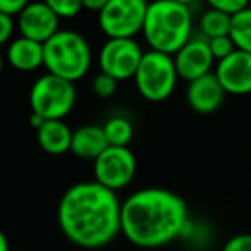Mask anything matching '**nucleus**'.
<instances>
[{
    "label": "nucleus",
    "mask_w": 251,
    "mask_h": 251,
    "mask_svg": "<svg viewBox=\"0 0 251 251\" xmlns=\"http://www.w3.org/2000/svg\"><path fill=\"white\" fill-rule=\"evenodd\" d=\"M72 251H86V250H72Z\"/></svg>",
    "instance_id": "2f4dec72"
},
{
    "label": "nucleus",
    "mask_w": 251,
    "mask_h": 251,
    "mask_svg": "<svg viewBox=\"0 0 251 251\" xmlns=\"http://www.w3.org/2000/svg\"><path fill=\"white\" fill-rule=\"evenodd\" d=\"M208 47H210L212 55H214V58L217 60V62L227 58L229 55H232V53L238 50L231 36L212 38V40H208Z\"/></svg>",
    "instance_id": "412c9836"
},
{
    "label": "nucleus",
    "mask_w": 251,
    "mask_h": 251,
    "mask_svg": "<svg viewBox=\"0 0 251 251\" xmlns=\"http://www.w3.org/2000/svg\"><path fill=\"white\" fill-rule=\"evenodd\" d=\"M178 77L179 75L173 55L149 50L144 51L133 80H135L137 91L144 100L161 102L173 94Z\"/></svg>",
    "instance_id": "39448f33"
},
{
    "label": "nucleus",
    "mask_w": 251,
    "mask_h": 251,
    "mask_svg": "<svg viewBox=\"0 0 251 251\" xmlns=\"http://www.w3.org/2000/svg\"><path fill=\"white\" fill-rule=\"evenodd\" d=\"M14 33V21L12 16H7V14L0 12V47L5 45L10 40Z\"/></svg>",
    "instance_id": "a878e982"
},
{
    "label": "nucleus",
    "mask_w": 251,
    "mask_h": 251,
    "mask_svg": "<svg viewBox=\"0 0 251 251\" xmlns=\"http://www.w3.org/2000/svg\"><path fill=\"white\" fill-rule=\"evenodd\" d=\"M215 77L227 94L245 96L251 93V53L236 50L227 58L217 62Z\"/></svg>",
    "instance_id": "9b49d317"
},
{
    "label": "nucleus",
    "mask_w": 251,
    "mask_h": 251,
    "mask_svg": "<svg viewBox=\"0 0 251 251\" xmlns=\"http://www.w3.org/2000/svg\"><path fill=\"white\" fill-rule=\"evenodd\" d=\"M142 56V48L133 38H108L100 51V69L118 82L132 79Z\"/></svg>",
    "instance_id": "1a4fd4ad"
},
{
    "label": "nucleus",
    "mask_w": 251,
    "mask_h": 251,
    "mask_svg": "<svg viewBox=\"0 0 251 251\" xmlns=\"http://www.w3.org/2000/svg\"><path fill=\"white\" fill-rule=\"evenodd\" d=\"M226 91L221 86L214 72L188 82L186 87V102L195 113L210 115L222 106L226 100Z\"/></svg>",
    "instance_id": "ddd939ff"
},
{
    "label": "nucleus",
    "mask_w": 251,
    "mask_h": 251,
    "mask_svg": "<svg viewBox=\"0 0 251 251\" xmlns=\"http://www.w3.org/2000/svg\"><path fill=\"white\" fill-rule=\"evenodd\" d=\"M60 17L45 2H33L19 14V31L24 38L38 43H47L58 33Z\"/></svg>",
    "instance_id": "f8f14e48"
},
{
    "label": "nucleus",
    "mask_w": 251,
    "mask_h": 251,
    "mask_svg": "<svg viewBox=\"0 0 251 251\" xmlns=\"http://www.w3.org/2000/svg\"><path fill=\"white\" fill-rule=\"evenodd\" d=\"M116 87H118V80L104 72H100L93 80V91L98 98H104V100L111 98L116 93Z\"/></svg>",
    "instance_id": "4be33fe9"
},
{
    "label": "nucleus",
    "mask_w": 251,
    "mask_h": 251,
    "mask_svg": "<svg viewBox=\"0 0 251 251\" xmlns=\"http://www.w3.org/2000/svg\"><path fill=\"white\" fill-rule=\"evenodd\" d=\"M193 17L190 5L173 0H154L147 7L142 34L151 50L175 55L192 38Z\"/></svg>",
    "instance_id": "7ed1b4c3"
},
{
    "label": "nucleus",
    "mask_w": 251,
    "mask_h": 251,
    "mask_svg": "<svg viewBox=\"0 0 251 251\" xmlns=\"http://www.w3.org/2000/svg\"><path fill=\"white\" fill-rule=\"evenodd\" d=\"M173 2L183 3V5H190V3H192V2H195V0H173Z\"/></svg>",
    "instance_id": "c85d7f7f"
},
{
    "label": "nucleus",
    "mask_w": 251,
    "mask_h": 251,
    "mask_svg": "<svg viewBox=\"0 0 251 251\" xmlns=\"http://www.w3.org/2000/svg\"><path fill=\"white\" fill-rule=\"evenodd\" d=\"M10 251H24V250H10Z\"/></svg>",
    "instance_id": "7c9ffc66"
},
{
    "label": "nucleus",
    "mask_w": 251,
    "mask_h": 251,
    "mask_svg": "<svg viewBox=\"0 0 251 251\" xmlns=\"http://www.w3.org/2000/svg\"><path fill=\"white\" fill-rule=\"evenodd\" d=\"M43 2L63 19H72L82 10V0H43Z\"/></svg>",
    "instance_id": "aec40b11"
},
{
    "label": "nucleus",
    "mask_w": 251,
    "mask_h": 251,
    "mask_svg": "<svg viewBox=\"0 0 251 251\" xmlns=\"http://www.w3.org/2000/svg\"><path fill=\"white\" fill-rule=\"evenodd\" d=\"M147 0H109L98 14L101 31L108 38H133L146 21Z\"/></svg>",
    "instance_id": "0eeeda50"
},
{
    "label": "nucleus",
    "mask_w": 251,
    "mask_h": 251,
    "mask_svg": "<svg viewBox=\"0 0 251 251\" xmlns=\"http://www.w3.org/2000/svg\"><path fill=\"white\" fill-rule=\"evenodd\" d=\"M208 3L210 9L221 10L229 16H234V14L245 10L246 7H250V0H205Z\"/></svg>",
    "instance_id": "5701e85b"
},
{
    "label": "nucleus",
    "mask_w": 251,
    "mask_h": 251,
    "mask_svg": "<svg viewBox=\"0 0 251 251\" xmlns=\"http://www.w3.org/2000/svg\"><path fill=\"white\" fill-rule=\"evenodd\" d=\"M222 251H251V232L236 234L226 241Z\"/></svg>",
    "instance_id": "b1692460"
},
{
    "label": "nucleus",
    "mask_w": 251,
    "mask_h": 251,
    "mask_svg": "<svg viewBox=\"0 0 251 251\" xmlns=\"http://www.w3.org/2000/svg\"><path fill=\"white\" fill-rule=\"evenodd\" d=\"M72 133L74 132L63 123V120H47L36 130L40 147L51 155H62L70 151Z\"/></svg>",
    "instance_id": "dca6fc26"
},
{
    "label": "nucleus",
    "mask_w": 251,
    "mask_h": 251,
    "mask_svg": "<svg viewBox=\"0 0 251 251\" xmlns=\"http://www.w3.org/2000/svg\"><path fill=\"white\" fill-rule=\"evenodd\" d=\"M178 75L186 82L207 75L214 67V55L208 47V40L205 36H192L178 51L173 55Z\"/></svg>",
    "instance_id": "9d476101"
},
{
    "label": "nucleus",
    "mask_w": 251,
    "mask_h": 251,
    "mask_svg": "<svg viewBox=\"0 0 251 251\" xmlns=\"http://www.w3.org/2000/svg\"><path fill=\"white\" fill-rule=\"evenodd\" d=\"M231 23H232V16L208 7V9L201 14V17L199 21L200 34L207 38V40L229 36V34H231Z\"/></svg>",
    "instance_id": "f3484780"
},
{
    "label": "nucleus",
    "mask_w": 251,
    "mask_h": 251,
    "mask_svg": "<svg viewBox=\"0 0 251 251\" xmlns=\"http://www.w3.org/2000/svg\"><path fill=\"white\" fill-rule=\"evenodd\" d=\"M48 74L69 82L80 80L91 67V48L86 38L75 31H58L43 45Z\"/></svg>",
    "instance_id": "20e7f679"
},
{
    "label": "nucleus",
    "mask_w": 251,
    "mask_h": 251,
    "mask_svg": "<svg viewBox=\"0 0 251 251\" xmlns=\"http://www.w3.org/2000/svg\"><path fill=\"white\" fill-rule=\"evenodd\" d=\"M74 82L45 74L33 84L29 91V104L34 115L43 120H62L72 111L75 104Z\"/></svg>",
    "instance_id": "423d86ee"
},
{
    "label": "nucleus",
    "mask_w": 251,
    "mask_h": 251,
    "mask_svg": "<svg viewBox=\"0 0 251 251\" xmlns=\"http://www.w3.org/2000/svg\"><path fill=\"white\" fill-rule=\"evenodd\" d=\"M2 70H3V58H2V55H0V74H2Z\"/></svg>",
    "instance_id": "c756f323"
},
{
    "label": "nucleus",
    "mask_w": 251,
    "mask_h": 251,
    "mask_svg": "<svg viewBox=\"0 0 251 251\" xmlns=\"http://www.w3.org/2000/svg\"><path fill=\"white\" fill-rule=\"evenodd\" d=\"M137 173V159L128 147L109 146L94 161V181L111 192L125 188Z\"/></svg>",
    "instance_id": "6e6552de"
},
{
    "label": "nucleus",
    "mask_w": 251,
    "mask_h": 251,
    "mask_svg": "<svg viewBox=\"0 0 251 251\" xmlns=\"http://www.w3.org/2000/svg\"><path fill=\"white\" fill-rule=\"evenodd\" d=\"M0 251H10L9 241H7V238H5V234L2 232V229H0Z\"/></svg>",
    "instance_id": "cd10ccee"
},
{
    "label": "nucleus",
    "mask_w": 251,
    "mask_h": 251,
    "mask_svg": "<svg viewBox=\"0 0 251 251\" xmlns=\"http://www.w3.org/2000/svg\"><path fill=\"white\" fill-rule=\"evenodd\" d=\"M109 0H82V9H87V10H93V12H98L100 14L102 9L106 7Z\"/></svg>",
    "instance_id": "bb28decb"
},
{
    "label": "nucleus",
    "mask_w": 251,
    "mask_h": 251,
    "mask_svg": "<svg viewBox=\"0 0 251 251\" xmlns=\"http://www.w3.org/2000/svg\"><path fill=\"white\" fill-rule=\"evenodd\" d=\"M58 226L77 248H102L122 232V201L98 181L77 183L60 200Z\"/></svg>",
    "instance_id": "f257e3e1"
},
{
    "label": "nucleus",
    "mask_w": 251,
    "mask_h": 251,
    "mask_svg": "<svg viewBox=\"0 0 251 251\" xmlns=\"http://www.w3.org/2000/svg\"><path fill=\"white\" fill-rule=\"evenodd\" d=\"M29 5V0H0V12L7 16H19L26 7Z\"/></svg>",
    "instance_id": "393cba45"
},
{
    "label": "nucleus",
    "mask_w": 251,
    "mask_h": 251,
    "mask_svg": "<svg viewBox=\"0 0 251 251\" xmlns=\"http://www.w3.org/2000/svg\"><path fill=\"white\" fill-rule=\"evenodd\" d=\"M236 48L241 51L251 53V7L234 14L231 23V34Z\"/></svg>",
    "instance_id": "6ab92c4d"
},
{
    "label": "nucleus",
    "mask_w": 251,
    "mask_h": 251,
    "mask_svg": "<svg viewBox=\"0 0 251 251\" xmlns=\"http://www.w3.org/2000/svg\"><path fill=\"white\" fill-rule=\"evenodd\" d=\"M106 140L113 147H128L133 139V126L123 116H113L102 125Z\"/></svg>",
    "instance_id": "a211bd4d"
},
{
    "label": "nucleus",
    "mask_w": 251,
    "mask_h": 251,
    "mask_svg": "<svg viewBox=\"0 0 251 251\" xmlns=\"http://www.w3.org/2000/svg\"><path fill=\"white\" fill-rule=\"evenodd\" d=\"M109 147L106 140L104 130L100 125H84L80 128L74 130L72 146L70 152L74 155L86 161H96L98 157Z\"/></svg>",
    "instance_id": "4468645a"
},
{
    "label": "nucleus",
    "mask_w": 251,
    "mask_h": 251,
    "mask_svg": "<svg viewBox=\"0 0 251 251\" xmlns=\"http://www.w3.org/2000/svg\"><path fill=\"white\" fill-rule=\"evenodd\" d=\"M7 60L16 70L33 72L38 67L45 65L43 43H38L29 38H17L7 48Z\"/></svg>",
    "instance_id": "2eb2a0df"
},
{
    "label": "nucleus",
    "mask_w": 251,
    "mask_h": 251,
    "mask_svg": "<svg viewBox=\"0 0 251 251\" xmlns=\"http://www.w3.org/2000/svg\"><path fill=\"white\" fill-rule=\"evenodd\" d=\"M186 201L166 188H142L122 201V234L144 250L161 248L183 234Z\"/></svg>",
    "instance_id": "f03ea898"
}]
</instances>
